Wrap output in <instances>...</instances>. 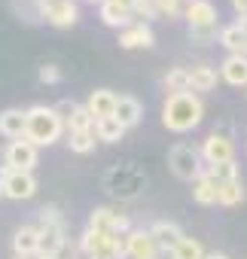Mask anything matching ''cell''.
I'll use <instances>...</instances> for the list:
<instances>
[{"instance_id":"6da1fadb","label":"cell","mask_w":247,"mask_h":259,"mask_svg":"<svg viewBox=\"0 0 247 259\" xmlns=\"http://www.w3.org/2000/svg\"><path fill=\"white\" fill-rule=\"evenodd\" d=\"M201 116H204V104L195 92H174L162 104V125L174 135H186L198 128Z\"/></svg>"},{"instance_id":"7a4b0ae2","label":"cell","mask_w":247,"mask_h":259,"mask_svg":"<svg viewBox=\"0 0 247 259\" xmlns=\"http://www.w3.org/2000/svg\"><path fill=\"white\" fill-rule=\"evenodd\" d=\"M61 132H64V122L58 119L55 107L34 104L31 110H25V141L34 144L37 150L55 144L61 138Z\"/></svg>"},{"instance_id":"3957f363","label":"cell","mask_w":247,"mask_h":259,"mask_svg":"<svg viewBox=\"0 0 247 259\" xmlns=\"http://www.w3.org/2000/svg\"><path fill=\"white\" fill-rule=\"evenodd\" d=\"M168 165H171V171H174L177 180L192 183V180H198L204 162H201V156H198L195 147H189V144H177V147H171V153H168Z\"/></svg>"},{"instance_id":"277c9868","label":"cell","mask_w":247,"mask_h":259,"mask_svg":"<svg viewBox=\"0 0 247 259\" xmlns=\"http://www.w3.org/2000/svg\"><path fill=\"white\" fill-rule=\"evenodd\" d=\"M0 195L10 201H25L37 195V177L28 171H7L4 168V180H0Z\"/></svg>"},{"instance_id":"5b68a950","label":"cell","mask_w":247,"mask_h":259,"mask_svg":"<svg viewBox=\"0 0 247 259\" xmlns=\"http://www.w3.org/2000/svg\"><path fill=\"white\" fill-rule=\"evenodd\" d=\"M89 229L107 232V235H126V232H132V220H129V213L113 210V207H95L89 213Z\"/></svg>"},{"instance_id":"8992f818","label":"cell","mask_w":247,"mask_h":259,"mask_svg":"<svg viewBox=\"0 0 247 259\" xmlns=\"http://www.w3.org/2000/svg\"><path fill=\"white\" fill-rule=\"evenodd\" d=\"M37 13H40V19H46L55 28H73L79 19V10L73 0H40Z\"/></svg>"},{"instance_id":"52a82bcc","label":"cell","mask_w":247,"mask_h":259,"mask_svg":"<svg viewBox=\"0 0 247 259\" xmlns=\"http://www.w3.org/2000/svg\"><path fill=\"white\" fill-rule=\"evenodd\" d=\"M4 168L7 171H34V165H37V147L34 144H28L25 138H19V141H10L7 144V150H4Z\"/></svg>"},{"instance_id":"ba28073f","label":"cell","mask_w":247,"mask_h":259,"mask_svg":"<svg viewBox=\"0 0 247 259\" xmlns=\"http://www.w3.org/2000/svg\"><path fill=\"white\" fill-rule=\"evenodd\" d=\"M198 156H201V162L204 165H220V162H229V159H235V144H232V138H226V135H208L204 138V144H201V150H198Z\"/></svg>"},{"instance_id":"9c48e42d","label":"cell","mask_w":247,"mask_h":259,"mask_svg":"<svg viewBox=\"0 0 247 259\" xmlns=\"http://www.w3.org/2000/svg\"><path fill=\"white\" fill-rule=\"evenodd\" d=\"M126 256H132V259H159L162 250L156 247V241L150 238V232L132 229V232H126Z\"/></svg>"},{"instance_id":"30bf717a","label":"cell","mask_w":247,"mask_h":259,"mask_svg":"<svg viewBox=\"0 0 247 259\" xmlns=\"http://www.w3.org/2000/svg\"><path fill=\"white\" fill-rule=\"evenodd\" d=\"M153 43H156V34L144 22H135V25H129V28L119 31V46L122 49H150Z\"/></svg>"},{"instance_id":"8fae6325","label":"cell","mask_w":247,"mask_h":259,"mask_svg":"<svg viewBox=\"0 0 247 259\" xmlns=\"http://www.w3.org/2000/svg\"><path fill=\"white\" fill-rule=\"evenodd\" d=\"M141 116H144V107H141V101H138V98H132V95H116L113 119H116L122 128H126V132L141 122Z\"/></svg>"},{"instance_id":"7c38bea8","label":"cell","mask_w":247,"mask_h":259,"mask_svg":"<svg viewBox=\"0 0 247 259\" xmlns=\"http://www.w3.org/2000/svg\"><path fill=\"white\" fill-rule=\"evenodd\" d=\"M186 22H189V31H198V28H217V7L211 0H192V4L183 10Z\"/></svg>"},{"instance_id":"4fadbf2b","label":"cell","mask_w":247,"mask_h":259,"mask_svg":"<svg viewBox=\"0 0 247 259\" xmlns=\"http://www.w3.org/2000/svg\"><path fill=\"white\" fill-rule=\"evenodd\" d=\"M40 229V256H61V250L67 247V232L64 226H37Z\"/></svg>"},{"instance_id":"5bb4252c","label":"cell","mask_w":247,"mask_h":259,"mask_svg":"<svg viewBox=\"0 0 247 259\" xmlns=\"http://www.w3.org/2000/svg\"><path fill=\"white\" fill-rule=\"evenodd\" d=\"M83 107L89 110V116H92L95 122H98V119H107V116H113V107H116V92H110V89H95Z\"/></svg>"},{"instance_id":"9a60e30c","label":"cell","mask_w":247,"mask_h":259,"mask_svg":"<svg viewBox=\"0 0 247 259\" xmlns=\"http://www.w3.org/2000/svg\"><path fill=\"white\" fill-rule=\"evenodd\" d=\"M150 238L156 241L159 250H171V247L183 238V232H180V226L171 223V220H156V223L150 226Z\"/></svg>"},{"instance_id":"2e32d148","label":"cell","mask_w":247,"mask_h":259,"mask_svg":"<svg viewBox=\"0 0 247 259\" xmlns=\"http://www.w3.org/2000/svg\"><path fill=\"white\" fill-rule=\"evenodd\" d=\"M220 76L235 89L247 85V58L244 55H226L223 64H220Z\"/></svg>"},{"instance_id":"e0dca14e","label":"cell","mask_w":247,"mask_h":259,"mask_svg":"<svg viewBox=\"0 0 247 259\" xmlns=\"http://www.w3.org/2000/svg\"><path fill=\"white\" fill-rule=\"evenodd\" d=\"M13 250H16V256L31 259V256L40 250V229H37V226H22V229L13 235Z\"/></svg>"},{"instance_id":"ac0fdd59","label":"cell","mask_w":247,"mask_h":259,"mask_svg":"<svg viewBox=\"0 0 247 259\" xmlns=\"http://www.w3.org/2000/svg\"><path fill=\"white\" fill-rule=\"evenodd\" d=\"M0 135L10 138V141L25 138V110H19V107H7L4 113H0Z\"/></svg>"},{"instance_id":"d6986e66","label":"cell","mask_w":247,"mask_h":259,"mask_svg":"<svg viewBox=\"0 0 247 259\" xmlns=\"http://www.w3.org/2000/svg\"><path fill=\"white\" fill-rule=\"evenodd\" d=\"M98 13H101V22L107 28H129V25H135V16L126 7L113 4V0H101V10Z\"/></svg>"},{"instance_id":"ffe728a7","label":"cell","mask_w":247,"mask_h":259,"mask_svg":"<svg viewBox=\"0 0 247 259\" xmlns=\"http://www.w3.org/2000/svg\"><path fill=\"white\" fill-rule=\"evenodd\" d=\"M211 89H217V67L195 64L189 70V92H211Z\"/></svg>"},{"instance_id":"44dd1931","label":"cell","mask_w":247,"mask_h":259,"mask_svg":"<svg viewBox=\"0 0 247 259\" xmlns=\"http://www.w3.org/2000/svg\"><path fill=\"white\" fill-rule=\"evenodd\" d=\"M220 43L229 49V55H244V58H247V34H244L238 25L220 28Z\"/></svg>"},{"instance_id":"7402d4cb","label":"cell","mask_w":247,"mask_h":259,"mask_svg":"<svg viewBox=\"0 0 247 259\" xmlns=\"http://www.w3.org/2000/svg\"><path fill=\"white\" fill-rule=\"evenodd\" d=\"M192 198L204 207L217 204V180L211 174H198V180H192Z\"/></svg>"},{"instance_id":"603a6c76","label":"cell","mask_w":247,"mask_h":259,"mask_svg":"<svg viewBox=\"0 0 247 259\" xmlns=\"http://www.w3.org/2000/svg\"><path fill=\"white\" fill-rule=\"evenodd\" d=\"M92 132H95V135H98V141H104V144H119L122 138H126V128H122V125H119L113 116H107V119H98Z\"/></svg>"},{"instance_id":"cb8c5ba5","label":"cell","mask_w":247,"mask_h":259,"mask_svg":"<svg viewBox=\"0 0 247 259\" xmlns=\"http://www.w3.org/2000/svg\"><path fill=\"white\" fill-rule=\"evenodd\" d=\"M244 201V186L241 180H226V183H217V204L223 207H235Z\"/></svg>"},{"instance_id":"d4e9b609","label":"cell","mask_w":247,"mask_h":259,"mask_svg":"<svg viewBox=\"0 0 247 259\" xmlns=\"http://www.w3.org/2000/svg\"><path fill=\"white\" fill-rule=\"evenodd\" d=\"M168 253H171V259H204V247H201L195 238H186V235H183Z\"/></svg>"},{"instance_id":"484cf974","label":"cell","mask_w":247,"mask_h":259,"mask_svg":"<svg viewBox=\"0 0 247 259\" xmlns=\"http://www.w3.org/2000/svg\"><path fill=\"white\" fill-rule=\"evenodd\" d=\"M64 128H67L70 135H73V132H92V128H95V119L89 116V110H86L83 104H76V110L64 119Z\"/></svg>"},{"instance_id":"4316f807","label":"cell","mask_w":247,"mask_h":259,"mask_svg":"<svg viewBox=\"0 0 247 259\" xmlns=\"http://www.w3.org/2000/svg\"><path fill=\"white\" fill-rule=\"evenodd\" d=\"M165 89H168V95H174V92H189V70H186V67H171V70L165 73Z\"/></svg>"},{"instance_id":"83f0119b","label":"cell","mask_w":247,"mask_h":259,"mask_svg":"<svg viewBox=\"0 0 247 259\" xmlns=\"http://www.w3.org/2000/svg\"><path fill=\"white\" fill-rule=\"evenodd\" d=\"M67 144H70V153H92L95 150V132H73L70 138H67Z\"/></svg>"},{"instance_id":"f1b7e54d","label":"cell","mask_w":247,"mask_h":259,"mask_svg":"<svg viewBox=\"0 0 247 259\" xmlns=\"http://www.w3.org/2000/svg\"><path fill=\"white\" fill-rule=\"evenodd\" d=\"M132 16H141V19H144V25H150L153 19H159L153 0H132Z\"/></svg>"},{"instance_id":"f546056e","label":"cell","mask_w":247,"mask_h":259,"mask_svg":"<svg viewBox=\"0 0 247 259\" xmlns=\"http://www.w3.org/2000/svg\"><path fill=\"white\" fill-rule=\"evenodd\" d=\"M40 226H64V213L58 204H46L40 207Z\"/></svg>"},{"instance_id":"4dcf8cb0","label":"cell","mask_w":247,"mask_h":259,"mask_svg":"<svg viewBox=\"0 0 247 259\" xmlns=\"http://www.w3.org/2000/svg\"><path fill=\"white\" fill-rule=\"evenodd\" d=\"M153 4H156V13L168 19H177L183 13V0H153Z\"/></svg>"},{"instance_id":"1f68e13d","label":"cell","mask_w":247,"mask_h":259,"mask_svg":"<svg viewBox=\"0 0 247 259\" xmlns=\"http://www.w3.org/2000/svg\"><path fill=\"white\" fill-rule=\"evenodd\" d=\"M40 82H46V85H55L58 79H61V67L58 64H40Z\"/></svg>"},{"instance_id":"d6a6232c","label":"cell","mask_w":247,"mask_h":259,"mask_svg":"<svg viewBox=\"0 0 247 259\" xmlns=\"http://www.w3.org/2000/svg\"><path fill=\"white\" fill-rule=\"evenodd\" d=\"M214 34H217V28H198V31H189V40H195V43H208Z\"/></svg>"},{"instance_id":"836d02e7","label":"cell","mask_w":247,"mask_h":259,"mask_svg":"<svg viewBox=\"0 0 247 259\" xmlns=\"http://www.w3.org/2000/svg\"><path fill=\"white\" fill-rule=\"evenodd\" d=\"M232 7H235L238 16H244V13H247V0H232Z\"/></svg>"},{"instance_id":"e575fe53","label":"cell","mask_w":247,"mask_h":259,"mask_svg":"<svg viewBox=\"0 0 247 259\" xmlns=\"http://www.w3.org/2000/svg\"><path fill=\"white\" fill-rule=\"evenodd\" d=\"M235 25H238V28L247 34V13H244V16H238V22H235Z\"/></svg>"},{"instance_id":"d590c367","label":"cell","mask_w":247,"mask_h":259,"mask_svg":"<svg viewBox=\"0 0 247 259\" xmlns=\"http://www.w3.org/2000/svg\"><path fill=\"white\" fill-rule=\"evenodd\" d=\"M204 259H229L226 253H204Z\"/></svg>"},{"instance_id":"8d00e7d4","label":"cell","mask_w":247,"mask_h":259,"mask_svg":"<svg viewBox=\"0 0 247 259\" xmlns=\"http://www.w3.org/2000/svg\"><path fill=\"white\" fill-rule=\"evenodd\" d=\"M113 4H119V7H126V10L132 13V0H113Z\"/></svg>"},{"instance_id":"74e56055","label":"cell","mask_w":247,"mask_h":259,"mask_svg":"<svg viewBox=\"0 0 247 259\" xmlns=\"http://www.w3.org/2000/svg\"><path fill=\"white\" fill-rule=\"evenodd\" d=\"M89 259H113V256H107V253H92Z\"/></svg>"},{"instance_id":"f35d334b","label":"cell","mask_w":247,"mask_h":259,"mask_svg":"<svg viewBox=\"0 0 247 259\" xmlns=\"http://www.w3.org/2000/svg\"><path fill=\"white\" fill-rule=\"evenodd\" d=\"M40 259H61V256H40Z\"/></svg>"},{"instance_id":"ab89813d","label":"cell","mask_w":247,"mask_h":259,"mask_svg":"<svg viewBox=\"0 0 247 259\" xmlns=\"http://www.w3.org/2000/svg\"><path fill=\"white\" fill-rule=\"evenodd\" d=\"M0 180H4V165H0Z\"/></svg>"},{"instance_id":"60d3db41","label":"cell","mask_w":247,"mask_h":259,"mask_svg":"<svg viewBox=\"0 0 247 259\" xmlns=\"http://www.w3.org/2000/svg\"><path fill=\"white\" fill-rule=\"evenodd\" d=\"M89 4H101V0H89Z\"/></svg>"},{"instance_id":"b9f144b4","label":"cell","mask_w":247,"mask_h":259,"mask_svg":"<svg viewBox=\"0 0 247 259\" xmlns=\"http://www.w3.org/2000/svg\"><path fill=\"white\" fill-rule=\"evenodd\" d=\"M16 259H25V256H16Z\"/></svg>"},{"instance_id":"7bdbcfd3","label":"cell","mask_w":247,"mask_h":259,"mask_svg":"<svg viewBox=\"0 0 247 259\" xmlns=\"http://www.w3.org/2000/svg\"><path fill=\"white\" fill-rule=\"evenodd\" d=\"M34 4H40V0H34Z\"/></svg>"},{"instance_id":"ee69618b","label":"cell","mask_w":247,"mask_h":259,"mask_svg":"<svg viewBox=\"0 0 247 259\" xmlns=\"http://www.w3.org/2000/svg\"><path fill=\"white\" fill-rule=\"evenodd\" d=\"M189 4H192V0H189Z\"/></svg>"}]
</instances>
